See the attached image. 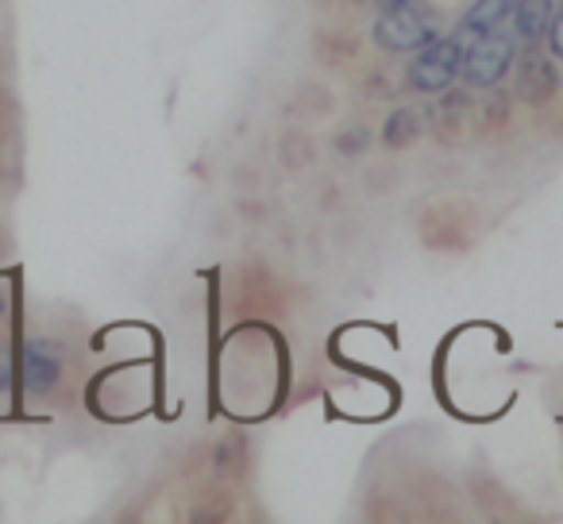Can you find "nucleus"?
<instances>
[{
    "mask_svg": "<svg viewBox=\"0 0 563 524\" xmlns=\"http://www.w3.org/2000/svg\"><path fill=\"white\" fill-rule=\"evenodd\" d=\"M440 32V20L429 0H386L375 24V40L386 51H421Z\"/></svg>",
    "mask_w": 563,
    "mask_h": 524,
    "instance_id": "f257e3e1",
    "label": "nucleus"
},
{
    "mask_svg": "<svg viewBox=\"0 0 563 524\" xmlns=\"http://www.w3.org/2000/svg\"><path fill=\"white\" fill-rule=\"evenodd\" d=\"M509 66H514V40L498 27V32L475 35V43L463 51L460 74L471 89H494L509 74Z\"/></svg>",
    "mask_w": 563,
    "mask_h": 524,
    "instance_id": "f03ea898",
    "label": "nucleus"
},
{
    "mask_svg": "<svg viewBox=\"0 0 563 524\" xmlns=\"http://www.w3.org/2000/svg\"><path fill=\"white\" fill-rule=\"evenodd\" d=\"M460 66H463V47L460 40H452V35H444V40H432L424 43L421 51H417L413 66H409V89H417V93H440V89H448L455 78H460Z\"/></svg>",
    "mask_w": 563,
    "mask_h": 524,
    "instance_id": "7ed1b4c3",
    "label": "nucleus"
},
{
    "mask_svg": "<svg viewBox=\"0 0 563 524\" xmlns=\"http://www.w3.org/2000/svg\"><path fill=\"white\" fill-rule=\"evenodd\" d=\"M63 375V359H58V347L51 339H32L24 347V378L32 393H51Z\"/></svg>",
    "mask_w": 563,
    "mask_h": 524,
    "instance_id": "20e7f679",
    "label": "nucleus"
},
{
    "mask_svg": "<svg viewBox=\"0 0 563 524\" xmlns=\"http://www.w3.org/2000/svg\"><path fill=\"white\" fill-rule=\"evenodd\" d=\"M517 89L529 104H540L552 97L555 89V74H552V63L540 55L537 47H529V55L521 58V78H517Z\"/></svg>",
    "mask_w": 563,
    "mask_h": 524,
    "instance_id": "39448f33",
    "label": "nucleus"
},
{
    "mask_svg": "<svg viewBox=\"0 0 563 524\" xmlns=\"http://www.w3.org/2000/svg\"><path fill=\"white\" fill-rule=\"evenodd\" d=\"M552 27V0H514V32L537 47Z\"/></svg>",
    "mask_w": 563,
    "mask_h": 524,
    "instance_id": "423d86ee",
    "label": "nucleus"
},
{
    "mask_svg": "<svg viewBox=\"0 0 563 524\" xmlns=\"http://www.w3.org/2000/svg\"><path fill=\"white\" fill-rule=\"evenodd\" d=\"M509 12H514V0H475V9H471L467 20H463V32H471V35L498 32V27L506 24Z\"/></svg>",
    "mask_w": 563,
    "mask_h": 524,
    "instance_id": "0eeeda50",
    "label": "nucleus"
},
{
    "mask_svg": "<svg viewBox=\"0 0 563 524\" xmlns=\"http://www.w3.org/2000/svg\"><path fill=\"white\" fill-rule=\"evenodd\" d=\"M386 147H409L417 140V116L413 109H398L390 120H386V132H383Z\"/></svg>",
    "mask_w": 563,
    "mask_h": 524,
    "instance_id": "6e6552de",
    "label": "nucleus"
},
{
    "mask_svg": "<svg viewBox=\"0 0 563 524\" xmlns=\"http://www.w3.org/2000/svg\"><path fill=\"white\" fill-rule=\"evenodd\" d=\"M548 35H552V55L563 63V12L552 20V27H548Z\"/></svg>",
    "mask_w": 563,
    "mask_h": 524,
    "instance_id": "1a4fd4ad",
    "label": "nucleus"
},
{
    "mask_svg": "<svg viewBox=\"0 0 563 524\" xmlns=\"http://www.w3.org/2000/svg\"><path fill=\"white\" fill-rule=\"evenodd\" d=\"M4 386H9V370L0 367V390H4Z\"/></svg>",
    "mask_w": 563,
    "mask_h": 524,
    "instance_id": "9d476101",
    "label": "nucleus"
},
{
    "mask_svg": "<svg viewBox=\"0 0 563 524\" xmlns=\"http://www.w3.org/2000/svg\"><path fill=\"white\" fill-rule=\"evenodd\" d=\"M0 313H4V293H0Z\"/></svg>",
    "mask_w": 563,
    "mask_h": 524,
    "instance_id": "9b49d317",
    "label": "nucleus"
}]
</instances>
